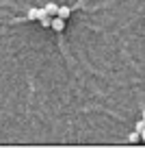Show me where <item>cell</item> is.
I'll return each mask as SVG.
<instances>
[{"label":"cell","instance_id":"cell-1","mask_svg":"<svg viewBox=\"0 0 145 148\" xmlns=\"http://www.w3.org/2000/svg\"><path fill=\"white\" fill-rule=\"evenodd\" d=\"M52 31H56V33H63V28H65V20L63 18H59V15H54L52 18Z\"/></svg>","mask_w":145,"mask_h":148},{"label":"cell","instance_id":"cell-2","mask_svg":"<svg viewBox=\"0 0 145 148\" xmlns=\"http://www.w3.org/2000/svg\"><path fill=\"white\" fill-rule=\"evenodd\" d=\"M45 9H28V20H39L41 15H45Z\"/></svg>","mask_w":145,"mask_h":148},{"label":"cell","instance_id":"cell-3","mask_svg":"<svg viewBox=\"0 0 145 148\" xmlns=\"http://www.w3.org/2000/svg\"><path fill=\"white\" fill-rule=\"evenodd\" d=\"M69 13H72V9H69V7H59V13H56V15H59V18H63V20H67L69 18Z\"/></svg>","mask_w":145,"mask_h":148},{"label":"cell","instance_id":"cell-4","mask_svg":"<svg viewBox=\"0 0 145 148\" xmlns=\"http://www.w3.org/2000/svg\"><path fill=\"white\" fill-rule=\"evenodd\" d=\"M45 11H48V15H56V13H59V5L48 2V5H45Z\"/></svg>","mask_w":145,"mask_h":148},{"label":"cell","instance_id":"cell-5","mask_svg":"<svg viewBox=\"0 0 145 148\" xmlns=\"http://www.w3.org/2000/svg\"><path fill=\"white\" fill-rule=\"evenodd\" d=\"M52 18H54V15H48V13H45V15H41V18H39L41 26H50V24H52Z\"/></svg>","mask_w":145,"mask_h":148},{"label":"cell","instance_id":"cell-6","mask_svg":"<svg viewBox=\"0 0 145 148\" xmlns=\"http://www.w3.org/2000/svg\"><path fill=\"white\" fill-rule=\"evenodd\" d=\"M139 139H141V133H139V131H132V133L128 135V142H130V144H136Z\"/></svg>","mask_w":145,"mask_h":148},{"label":"cell","instance_id":"cell-7","mask_svg":"<svg viewBox=\"0 0 145 148\" xmlns=\"http://www.w3.org/2000/svg\"><path fill=\"white\" fill-rule=\"evenodd\" d=\"M145 129V120H143V118H141V120L139 122H136V126H134V131H139V133H141V131H143Z\"/></svg>","mask_w":145,"mask_h":148},{"label":"cell","instance_id":"cell-8","mask_svg":"<svg viewBox=\"0 0 145 148\" xmlns=\"http://www.w3.org/2000/svg\"><path fill=\"white\" fill-rule=\"evenodd\" d=\"M141 139H143V142H145V129L141 131Z\"/></svg>","mask_w":145,"mask_h":148},{"label":"cell","instance_id":"cell-9","mask_svg":"<svg viewBox=\"0 0 145 148\" xmlns=\"http://www.w3.org/2000/svg\"><path fill=\"white\" fill-rule=\"evenodd\" d=\"M143 120H145V109H143Z\"/></svg>","mask_w":145,"mask_h":148}]
</instances>
